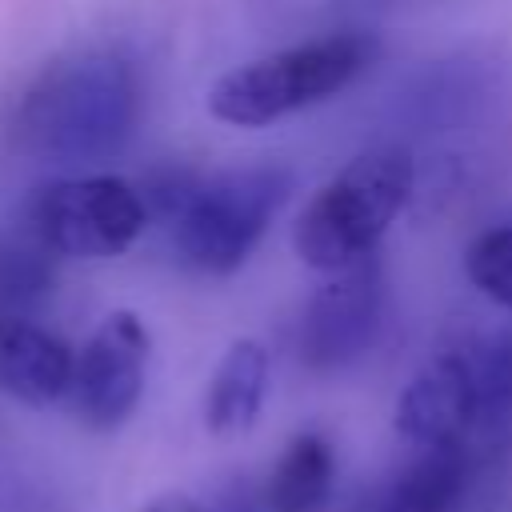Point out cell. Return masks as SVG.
<instances>
[{
    "instance_id": "1",
    "label": "cell",
    "mask_w": 512,
    "mask_h": 512,
    "mask_svg": "<svg viewBox=\"0 0 512 512\" xmlns=\"http://www.w3.org/2000/svg\"><path fill=\"white\" fill-rule=\"evenodd\" d=\"M140 120V76L116 52L52 60L12 112L16 148L48 164L120 156Z\"/></svg>"
},
{
    "instance_id": "7",
    "label": "cell",
    "mask_w": 512,
    "mask_h": 512,
    "mask_svg": "<svg viewBox=\"0 0 512 512\" xmlns=\"http://www.w3.org/2000/svg\"><path fill=\"white\" fill-rule=\"evenodd\" d=\"M380 316H384V268L376 252H368L364 260L328 272V284H320V292L308 300L296 336L300 364L312 372H340L356 364L376 344Z\"/></svg>"
},
{
    "instance_id": "16",
    "label": "cell",
    "mask_w": 512,
    "mask_h": 512,
    "mask_svg": "<svg viewBox=\"0 0 512 512\" xmlns=\"http://www.w3.org/2000/svg\"><path fill=\"white\" fill-rule=\"evenodd\" d=\"M144 512H212V508L200 504V500L188 496V492H164V496H156Z\"/></svg>"
},
{
    "instance_id": "13",
    "label": "cell",
    "mask_w": 512,
    "mask_h": 512,
    "mask_svg": "<svg viewBox=\"0 0 512 512\" xmlns=\"http://www.w3.org/2000/svg\"><path fill=\"white\" fill-rule=\"evenodd\" d=\"M56 252L28 228L0 240V316H28L48 304L56 284Z\"/></svg>"
},
{
    "instance_id": "3",
    "label": "cell",
    "mask_w": 512,
    "mask_h": 512,
    "mask_svg": "<svg viewBox=\"0 0 512 512\" xmlns=\"http://www.w3.org/2000/svg\"><path fill=\"white\" fill-rule=\"evenodd\" d=\"M416 164L404 148H372L324 180L296 216L292 244L316 272H340L376 252L388 224L412 196Z\"/></svg>"
},
{
    "instance_id": "9",
    "label": "cell",
    "mask_w": 512,
    "mask_h": 512,
    "mask_svg": "<svg viewBox=\"0 0 512 512\" xmlns=\"http://www.w3.org/2000/svg\"><path fill=\"white\" fill-rule=\"evenodd\" d=\"M76 352L28 316H0V392L28 408L68 396Z\"/></svg>"
},
{
    "instance_id": "5",
    "label": "cell",
    "mask_w": 512,
    "mask_h": 512,
    "mask_svg": "<svg viewBox=\"0 0 512 512\" xmlns=\"http://www.w3.org/2000/svg\"><path fill=\"white\" fill-rule=\"evenodd\" d=\"M24 224L64 260H108L144 232L148 204L120 176H68L36 188Z\"/></svg>"
},
{
    "instance_id": "11",
    "label": "cell",
    "mask_w": 512,
    "mask_h": 512,
    "mask_svg": "<svg viewBox=\"0 0 512 512\" xmlns=\"http://www.w3.org/2000/svg\"><path fill=\"white\" fill-rule=\"evenodd\" d=\"M268 348L252 336L232 340L220 356L208 392H204V428L220 440H236L252 432L268 396Z\"/></svg>"
},
{
    "instance_id": "12",
    "label": "cell",
    "mask_w": 512,
    "mask_h": 512,
    "mask_svg": "<svg viewBox=\"0 0 512 512\" xmlns=\"http://www.w3.org/2000/svg\"><path fill=\"white\" fill-rule=\"evenodd\" d=\"M336 484V448L320 432H296L264 480L268 512H320Z\"/></svg>"
},
{
    "instance_id": "2",
    "label": "cell",
    "mask_w": 512,
    "mask_h": 512,
    "mask_svg": "<svg viewBox=\"0 0 512 512\" xmlns=\"http://www.w3.org/2000/svg\"><path fill=\"white\" fill-rule=\"evenodd\" d=\"M380 56L368 32H328L224 72L208 88V112L232 128H264L344 92Z\"/></svg>"
},
{
    "instance_id": "4",
    "label": "cell",
    "mask_w": 512,
    "mask_h": 512,
    "mask_svg": "<svg viewBox=\"0 0 512 512\" xmlns=\"http://www.w3.org/2000/svg\"><path fill=\"white\" fill-rule=\"evenodd\" d=\"M288 192L292 172L276 164L200 180L172 220V252L180 268L196 276H232L268 232Z\"/></svg>"
},
{
    "instance_id": "6",
    "label": "cell",
    "mask_w": 512,
    "mask_h": 512,
    "mask_svg": "<svg viewBox=\"0 0 512 512\" xmlns=\"http://www.w3.org/2000/svg\"><path fill=\"white\" fill-rule=\"evenodd\" d=\"M148 328L136 312L116 308L100 320V328L88 336V344L76 356L72 384H68V408L72 416L92 432H116L132 420L144 376H148Z\"/></svg>"
},
{
    "instance_id": "15",
    "label": "cell",
    "mask_w": 512,
    "mask_h": 512,
    "mask_svg": "<svg viewBox=\"0 0 512 512\" xmlns=\"http://www.w3.org/2000/svg\"><path fill=\"white\" fill-rule=\"evenodd\" d=\"M476 388H480V420H500L512 412V332H504L476 360Z\"/></svg>"
},
{
    "instance_id": "14",
    "label": "cell",
    "mask_w": 512,
    "mask_h": 512,
    "mask_svg": "<svg viewBox=\"0 0 512 512\" xmlns=\"http://www.w3.org/2000/svg\"><path fill=\"white\" fill-rule=\"evenodd\" d=\"M464 272L488 300L512 308V224L480 232L464 252Z\"/></svg>"
},
{
    "instance_id": "8",
    "label": "cell",
    "mask_w": 512,
    "mask_h": 512,
    "mask_svg": "<svg viewBox=\"0 0 512 512\" xmlns=\"http://www.w3.org/2000/svg\"><path fill=\"white\" fill-rule=\"evenodd\" d=\"M480 420V388H476V360L460 352L432 356L396 396L392 428L404 444L420 448H448L464 444V432Z\"/></svg>"
},
{
    "instance_id": "10",
    "label": "cell",
    "mask_w": 512,
    "mask_h": 512,
    "mask_svg": "<svg viewBox=\"0 0 512 512\" xmlns=\"http://www.w3.org/2000/svg\"><path fill=\"white\" fill-rule=\"evenodd\" d=\"M468 492L464 444L420 448L400 472L372 484L352 512H456Z\"/></svg>"
}]
</instances>
